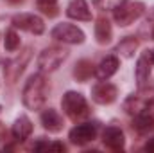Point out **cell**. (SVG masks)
<instances>
[{
	"label": "cell",
	"instance_id": "3",
	"mask_svg": "<svg viewBox=\"0 0 154 153\" xmlns=\"http://www.w3.org/2000/svg\"><path fill=\"white\" fill-rule=\"evenodd\" d=\"M143 4L142 2H124L122 5H118L113 9V16L118 25H131L134 20H138L143 13Z\"/></svg>",
	"mask_w": 154,
	"mask_h": 153
},
{
	"label": "cell",
	"instance_id": "29",
	"mask_svg": "<svg viewBox=\"0 0 154 153\" xmlns=\"http://www.w3.org/2000/svg\"><path fill=\"white\" fill-rule=\"evenodd\" d=\"M151 34H152V40H154V27H152V33H151Z\"/></svg>",
	"mask_w": 154,
	"mask_h": 153
},
{
	"label": "cell",
	"instance_id": "26",
	"mask_svg": "<svg viewBox=\"0 0 154 153\" xmlns=\"http://www.w3.org/2000/svg\"><path fill=\"white\" fill-rule=\"evenodd\" d=\"M38 5L43 7V5H56V0H38Z\"/></svg>",
	"mask_w": 154,
	"mask_h": 153
},
{
	"label": "cell",
	"instance_id": "12",
	"mask_svg": "<svg viewBox=\"0 0 154 153\" xmlns=\"http://www.w3.org/2000/svg\"><path fill=\"white\" fill-rule=\"evenodd\" d=\"M29 56H31V49H25V52L22 54V58H16L14 61L9 63V67L5 69V76H7V79H9L11 83H14V81L18 79V76L23 72L25 63L29 61Z\"/></svg>",
	"mask_w": 154,
	"mask_h": 153
},
{
	"label": "cell",
	"instance_id": "4",
	"mask_svg": "<svg viewBox=\"0 0 154 153\" xmlns=\"http://www.w3.org/2000/svg\"><path fill=\"white\" fill-rule=\"evenodd\" d=\"M66 60V50L61 47H48L38 56V67L41 72L56 70Z\"/></svg>",
	"mask_w": 154,
	"mask_h": 153
},
{
	"label": "cell",
	"instance_id": "17",
	"mask_svg": "<svg viewBox=\"0 0 154 153\" xmlns=\"http://www.w3.org/2000/svg\"><path fill=\"white\" fill-rule=\"evenodd\" d=\"M95 38L99 43H108L111 40V24L108 22V18H99L95 24Z\"/></svg>",
	"mask_w": 154,
	"mask_h": 153
},
{
	"label": "cell",
	"instance_id": "5",
	"mask_svg": "<svg viewBox=\"0 0 154 153\" xmlns=\"http://www.w3.org/2000/svg\"><path fill=\"white\" fill-rule=\"evenodd\" d=\"M61 105H63L65 114L68 115L70 119H81V117H84V115L88 114L86 99L81 94H77V92H66L63 96Z\"/></svg>",
	"mask_w": 154,
	"mask_h": 153
},
{
	"label": "cell",
	"instance_id": "27",
	"mask_svg": "<svg viewBox=\"0 0 154 153\" xmlns=\"http://www.w3.org/2000/svg\"><path fill=\"white\" fill-rule=\"evenodd\" d=\"M145 151H149V153H154V139H151L147 144H145Z\"/></svg>",
	"mask_w": 154,
	"mask_h": 153
},
{
	"label": "cell",
	"instance_id": "20",
	"mask_svg": "<svg viewBox=\"0 0 154 153\" xmlns=\"http://www.w3.org/2000/svg\"><path fill=\"white\" fill-rule=\"evenodd\" d=\"M136 47H138V41L134 38H125L124 41H120L118 52H122L125 58H129V56H133V52L136 50Z\"/></svg>",
	"mask_w": 154,
	"mask_h": 153
},
{
	"label": "cell",
	"instance_id": "18",
	"mask_svg": "<svg viewBox=\"0 0 154 153\" xmlns=\"http://www.w3.org/2000/svg\"><path fill=\"white\" fill-rule=\"evenodd\" d=\"M93 74V65L90 63V61H86V60H82V61H79L75 67V70H74V76L77 77V81H88L90 76Z\"/></svg>",
	"mask_w": 154,
	"mask_h": 153
},
{
	"label": "cell",
	"instance_id": "22",
	"mask_svg": "<svg viewBox=\"0 0 154 153\" xmlns=\"http://www.w3.org/2000/svg\"><path fill=\"white\" fill-rule=\"evenodd\" d=\"M124 2H127V0H97L95 5H97L99 9H116V7L122 5Z\"/></svg>",
	"mask_w": 154,
	"mask_h": 153
},
{
	"label": "cell",
	"instance_id": "19",
	"mask_svg": "<svg viewBox=\"0 0 154 153\" xmlns=\"http://www.w3.org/2000/svg\"><path fill=\"white\" fill-rule=\"evenodd\" d=\"M134 128L140 130V132H147V130H152L154 128V117L147 112H142V114H136L134 117Z\"/></svg>",
	"mask_w": 154,
	"mask_h": 153
},
{
	"label": "cell",
	"instance_id": "10",
	"mask_svg": "<svg viewBox=\"0 0 154 153\" xmlns=\"http://www.w3.org/2000/svg\"><path fill=\"white\" fill-rule=\"evenodd\" d=\"M152 61H154L152 50H145V52H142V56L138 58V63H136V83H138L140 88L145 86L147 79L151 76Z\"/></svg>",
	"mask_w": 154,
	"mask_h": 153
},
{
	"label": "cell",
	"instance_id": "8",
	"mask_svg": "<svg viewBox=\"0 0 154 153\" xmlns=\"http://www.w3.org/2000/svg\"><path fill=\"white\" fill-rule=\"evenodd\" d=\"M95 135H97V124L95 122H84V124H79L75 128H72L70 141L77 146H82V144L93 141Z\"/></svg>",
	"mask_w": 154,
	"mask_h": 153
},
{
	"label": "cell",
	"instance_id": "24",
	"mask_svg": "<svg viewBox=\"0 0 154 153\" xmlns=\"http://www.w3.org/2000/svg\"><path fill=\"white\" fill-rule=\"evenodd\" d=\"M48 148H50L48 142H36V144H34V150H38V151H41V150H47V151H48Z\"/></svg>",
	"mask_w": 154,
	"mask_h": 153
},
{
	"label": "cell",
	"instance_id": "13",
	"mask_svg": "<svg viewBox=\"0 0 154 153\" xmlns=\"http://www.w3.org/2000/svg\"><path fill=\"white\" fill-rule=\"evenodd\" d=\"M66 15L74 20H91V13H90V7L84 0H72L68 9H66Z\"/></svg>",
	"mask_w": 154,
	"mask_h": 153
},
{
	"label": "cell",
	"instance_id": "30",
	"mask_svg": "<svg viewBox=\"0 0 154 153\" xmlns=\"http://www.w3.org/2000/svg\"><path fill=\"white\" fill-rule=\"evenodd\" d=\"M152 54H154V52H152Z\"/></svg>",
	"mask_w": 154,
	"mask_h": 153
},
{
	"label": "cell",
	"instance_id": "23",
	"mask_svg": "<svg viewBox=\"0 0 154 153\" xmlns=\"http://www.w3.org/2000/svg\"><path fill=\"white\" fill-rule=\"evenodd\" d=\"M45 15H48V16H56L57 15V7L56 5H43V7H39Z\"/></svg>",
	"mask_w": 154,
	"mask_h": 153
},
{
	"label": "cell",
	"instance_id": "25",
	"mask_svg": "<svg viewBox=\"0 0 154 153\" xmlns=\"http://www.w3.org/2000/svg\"><path fill=\"white\" fill-rule=\"evenodd\" d=\"M48 150H56V151H65L66 148H65V144H61V142H54V144H50V148Z\"/></svg>",
	"mask_w": 154,
	"mask_h": 153
},
{
	"label": "cell",
	"instance_id": "1",
	"mask_svg": "<svg viewBox=\"0 0 154 153\" xmlns=\"http://www.w3.org/2000/svg\"><path fill=\"white\" fill-rule=\"evenodd\" d=\"M47 79L43 74H34L23 86V105L31 110H41L47 103Z\"/></svg>",
	"mask_w": 154,
	"mask_h": 153
},
{
	"label": "cell",
	"instance_id": "28",
	"mask_svg": "<svg viewBox=\"0 0 154 153\" xmlns=\"http://www.w3.org/2000/svg\"><path fill=\"white\" fill-rule=\"evenodd\" d=\"M9 2H13V4H18V2H22V0H9Z\"/></svg>",
	"mask_w": 154,
	"mask_h": 153
},
{
	"label": "cell",
	"instance_id": "14",
	"mask_svg": "<svg viewBox=\"0 0 154 153\" xmlns=\"http://www.w3.org/2000/svg\"><path fill=\"white\" fill-rule=\"evenodd\" d=\"M116 69H118V60H116L115 56H106L100 63H99V67H97V77L99 79H109V77L113 76L116 72Z\"/></svg>",
	"mask_w": 154,
	"mask_h": 153
},
{
	"label": "cell",
	"instance_id": "11",
	"mask_svg": "<svg viewBox=\"0 0 154 153\" xmlns=\"http://www.w3.org/2000/svg\"><path fill=\"white\" fill-rule=\"evenodd\" d=\"M102 141H104V144H106L109 150H113V151L122 150V148H124V142H125L124 132H122L120 128H116V126H109V128L104 130Z\"/></svg>",
	"mask_w": 154,
	"mask_h": 153
},
{
	"label": "cell",
	"instance_id": "9",
	"mask_svg": "<svg viewBox=\"0 0 154 153\" xmlns=\"http://www.w3.org/2000/svg\"><path fill=\"white\" fill-rule=\"evenodd\" d=\"M91 97L99 105H109V103H113L116 99V86L111 85V83H108V81L97 83L91 88Z\"/></svg>",
	"mask_w": 154,
	"mask_h": 153
},
{
	"label": "cell",
	"instance_id": "16",
	"mask_svg": "<svg viewBox=\"0 0 154 153\" xmlns=\"http://www.w3.org/2000/svg\"><path fill=\"white\" fill-rule=\"evenodd\" d=\"M32 133V124L25 115H20L13 124V135L16 141H25Z\"/></svg>",
	"mask_w": 154,
	"mask_h": 153
},
{
	"label": "cell",
	"instance_id": "6",
	"mask_svg": "<svg viewBox=\"0 0 154 153\" xmlns=\"http://www.w3.org/2000/svg\"><path fill=\"white\" fill-rule=\"evenodd\" d=\"M13 25L18 27V29H23L27 33H32V34H41L45 31V24L43 20L32 15V13H20V15H14L13 16Z\"/></svg>",
	"mask_w": 154,
	"mask_h": 153
},
{
	"label": "cell",
	"instance_id": "15",
	"mask_svg": "<svg viewBox=\"0 0 154 153\" xmlns=\"http://www.w3.org/2000/svg\"><path fill=\"white\" fill-rule=\"evenodd\" d=\"M41 122H43L45 130H48V132H59L63 128V117L52 108H48L41 114Z\"/></svg>",
	"mask_w": 154,
	"mask_h": 153
},
{
	"label": "cell",
	"instance_id": "7",
	"mask_svg": "<svg viewBox=\"0 0 154 153\" xmlns=\"http://www.w3.org/2000/svg\"><path fill=\"white\" fill-rule=\"evenodd\" d=\"M52 38L59 40L63 43H82L84 41V33L81 29H77L75 25L72 24H59L52 29Z\"/></svg>",
	"mask_w": 154,
	"mask_h": 153
},
{
	"label": "cell",
	"instance_id": "21",
	"mask_svg": "<svg viewBox=\"0 0 154 153\" xmlns=\"http://www.w3.org/2000/svg\"><path fill=\"white\" fill-rule=\"evenodd\" d=\"M18 45H20V36H18L13 29L7 31V33H5V49H7L9 52H13V50L18 49Z\"/></svg>",
	"mask_w": 154,
	"mask_h": 153
},
{
	"label": "cell",
	"instance_id": "2",
	"mask_svg": "<svg viewBox=\"0 0 154 153\" xmlns=\"http://www.w3.org/2000/svg\"><path fill=\"white\" fill-rule=\"evenodd\" d=\"M152 105H154V90L152 88L145 90V86H142L138 94H133L124 101V110L127 114L136 115L142 114V112H147L149 106H152Z\"/></svg>",
	"mask_w": 154,
	"mask_h": 153
}]
</instances>
